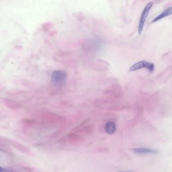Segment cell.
<instances>
[{
	"label": "cell",
	"mask_w": 172,
	"mask_h": 172,
	"mask_svg": "<svg viewBox=\"0 0 172 172\" xmlns=\"http://www.w3.org/2000/svg\"><path fill=\"white\" fill-rule=\"evenodd\" d=\"M152 6H153L152 2L148 3L146 5V7L144 8V9L143 10L142 12V15L140 17V21H139V23L138 30L139 35H140L142 32L148 14L150 13V10L152 8Z\"/></svg>",
	"instance_id": "obj_1"
},
{
	"label": "cell",
	"mask_w": 172,
	"mask_h": 172,
	"mask_svg": "<svg viewBox=\"0 0 172 172\" xmlns=\"http://www.w3.org/2000/svg\"><path fill=\"white\" fill-rule=\"evenodd\" d=\"M146 68L148 69L150 72H153L155 69V65L153 63H150L149 62L146 61H141L137 63L134 64L129 69V71L131 72L137 71L138 70L141 69L142 68Z\"/></svg>",
	"instance_id": "obj_2"
},
{
	"label": "cell",
	"mask_w": 172,
	"mask_h": 172,
	"mask_svg": "<svg viewBox=\"0 0 172 172\" xmlns=\"http://www.w3.org/2000/svg\"><path fill=\"white\" fill-rule=\"evenodd\" d=\"M67 75L65 72L61 70L55 71L53 73L52 76V81L57 85H61L66 80Z\"/></svg>",
	"instance_id": "obj_3"
},
{
	"label": "cell",
	"mask_w": 172,
	"mask_h": 172,
	"mask_svg": "<svg viewBox=\"0 0 172 172\" xmlns=\"http://www.w3.org/2000/svg\"><path fill=\"white\" fill-rule=\"evenodd\" d=\"M133 151L138 155H145V154H156L157 151L156 150L149 148H134Z\"/></svg>",
	"instance_id": "obj_4"
},
{
	"label": "cell",
	"mask_w": 172,
	"mask_h": 172,
	"mask_svg": "<svg viewBox=\"0 0 172 172\" xmlns=\"http://www.w3.org/2000/svg\"><path fill=\"white\" fill-rule=\"evenodd\" d=\"M171 14H172V6L167 8L160 15L156 16V17L152 20V22H156L158 21L159 20H161L164 18L166 17L167 16H169Z\"/></svg>",
	"instance_id": "obj_5"
},
{
	"label": "cell",
	"mask_w": 172,
	"mask_h": 172,
	"mask_svg": "<svg viewBox=\"0 0 172 172\" xmlns=\"http://www.w3.org/2000/svg\"><path fill=\"white\" fill-rule=\"evenodd\" d=\"M116 130V126L113 122H109L105 126V130L109 134H113L115 133Z\"/></svg>",
	"instance_id": "obj_6"
},
{
	"label": "cell",
	"mask_w": 172,
	"mask_h": 172,
	"mask_svg": "<svg viewBox=\"0 0 172 172\" xmlns=\"http://www.w3.org/2000/svg\"><path fill=\"white\" fill-rule=\"evenodd\" d=\"M133 172V171H122V172Z\"/></svg>",
	"instance_id": "obj_7"
}]
</instances>
